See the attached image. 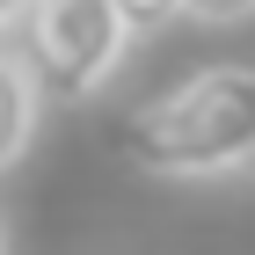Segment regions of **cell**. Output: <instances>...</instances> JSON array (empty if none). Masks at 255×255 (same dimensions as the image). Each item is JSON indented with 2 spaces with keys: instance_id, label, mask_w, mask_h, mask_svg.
Wrapping results in <instances>:
<instances>
[{
  "instance_id": "cell-6",
  "label": "cell",
  "mask_w": 255,
  "mask_h": 255,
  "mask_svg": "<svg viewBox=\"0 0 255 255\" xmlns=\"http://www.w3.org/2000/svg\"><path fill=\"white\" fill-rule=\"evenodd\" d=\"M22 7H29V0H0V37H7V29L22 22Z\"/></svg>"
},
{
  "instance_id": "cell-1",
  "label": "cell",
  "mask_w": 255,
  "mask_h": 255,
  "mask_svg": "<svg viewBox=\"0 0 255 255\" xmlns=\"http://www.w3.org/2000/svg\"><path fill=\"white\" fill-rule=\"evenodd\" d=\"M117 153L160 182H226L255 168V66H204L168 95L138 102Z\"/></svg>"
},
{
  "instance_id": "cell-3",
  "label": "cell",
  "mask_w": 255,
  "mask_h": 255,
  "mask_svg": "<svg viewBox=\"0 0 255 255\" xmlns=\"http://www.w3.org/2000/svg\"><path fill=\"white\" fill-rule=\"evenodd\" d=\"M37 80L22 73V59H7L0 51V168L7 160H22V146H29V131H37Z\"/></svg>"
},
{
  "instance_id": "cell-2",
  "label": "cell",
  "mask_w": 255,
  "mask_h": 255,
  "mask_svg": "<svg viewBox=\"0 0 255 255\" xmlns=\"http://www.w3.org/2000/svg\"><path fill=\"white\" fill-rule=\"evenodd\" d=\"M131 29L110 0H29L22 7V73L51 102H88L124 66Z\"/></svg>"
},
{
  "instance_id": "cell-7",
  "label": "cell",
  "mask_w": 255,
  "mask_h": 255,
  "mask_svg": "<svg viewBox=\"0 0 255 255\" xmlns=\"http://www.w3.org/2000/svg\"><path fill=\"white\" fill-rule=\"evenodd\" d=\"M0 255H7V226H0Z\"/></svg>"
},
{
  "instance_id": "cell-4",
  "label": "cell",
  "mask_w": 255,
  "mask_h": 255,
  "mask_svg": "<svg viewBox=\"0 0 255 255\" xmlns=\"http://www.w3.org/2000/svg\"><path fill=\"white\" fill-rule=\"evenodd\" d=\"M110 7H117V22L131 37H160V29L182 15V0H110Z\"/></svg>"
},
{
  "instance_id": "cell-5",
  "label": "cell",
  "mask_w": 255,
  "mask_h": 255,
  "mask_svg": "<svg viewBox=\"0 0 255 255\" xmlns=\"http://www.w3.org/2000/svg\"><path fill=\"white\" fill-rule=\"evenodd\" d=\"M182 15L204 22V29H234V22L255 15V0H182Z\"/></svg>"
}]
</instances>
